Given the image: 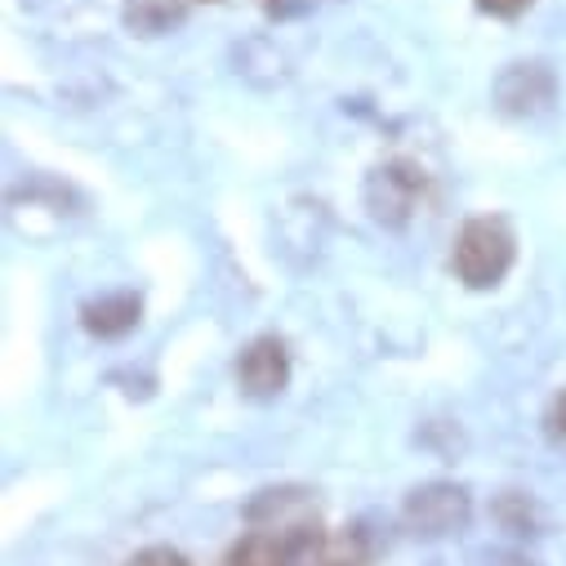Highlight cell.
I'll return each mask as SVG.
<instances>
[{"instance_id":"1","label":"cell","mask_w":566,"mask_h":566,"mask_svg":"<svg viewBox=\"0 0 566 566\" xmlns=\"http://www.w3.org/2000/svg\"><path fill=\"white\" fill-rule=\"evenodd\" d=\"M517 254V237L500 214H478L460 228L455 237V276L464 281L469 291H491L509 276Z\"/></svg>"},{"instance_id":"2","label":"cell","mask_w":566,"mask_h":566,"mask_svg":"<svg viewBox=\"0 0 566 566\" xmlns=\"http://www.w3.org/2000/svg\"><path fill=\"white\" fill-rule=\"evenodd\" d=\"M473 517V500L464 486L455 482H423L406 495L401 504V522L410 535L419 539H447V535H460Z\"/></svg>"},{"instance_id":"3","label":"cell","mask_w":566,"mask_h":566,"mask_svg":"<svg viewBox=\"0 0 566 566\" xmlns=\"http://www.w3.org/2000/svg\"><path fill=\"white\" fill-rule=\"evenodd\" d=\"M419 197H423V170L415 161H384L366 179V210L388 232L410 223V214L419 210Z\"/></svg>"},{"instance_id":"4","label":"cell","mask_w":566,"mask_h":566,"mask_svg":"<svg viewBox=\"0 0 566 566\" xmlns=\"http://www.w3.org/2000/svg\"><path fill=\"white\" fill-rule=\"evenodd\" d=\"M495 107L513 120H535L544 112H553L557 103V72L539 59L531 63H509L500 76H495V90H491Z\"/></svg>"},{"instance_id":"5","label":"cell","mask_w":566,"mask_h":566,"mask_svg":"<svg viewBox=\"0 0 566 566\" xmlns=\"http://www.w3.org/2000/svg\"><path fill=\"white\" fill-rule=\"evenodd\" d=\"M237 384L250 401H276L291 384V353L276 335H259L237 357Z\"/></svg>"},{"instance_id":"6","label":"cell","mask_w":566,"mask_h":566,"mask_svg":"<svg viewBox=\"0 0 566 566\" xmlns=\"http://www.w3.org/2000/svg\"><path fill=\"white\" fill-rule=\"evenodd\" d=\"M138 317H144V300L129 295V291H116V295H103L94 304L81 308V322L94 339H120L138 326Z\"/></svg>"},{"instance_id":"7","label":"cell","mask_w":566,"mask_h":566,"mask_svg":"<svg viewBox=\"0 0 566 566\" xmlns=\"http://www.w3.org/2000/svg\"><path fill=\"white\" fill-rule=\"evenodd\" d=\"M272 548H276V566H331V539L313 517L276 531Z\"/></svg>"},{"instance_id":"8","label":"cell","mask_w":566,"mask_h":566,"mask_svg":"<svg viewBox=\"0 0 566 566\" xmlns=\"http://www.w3.org/2000/svg\"><path fill=\"white\" fill-rule=\"evenodd\" d=\"M188 19V0H125V28L134 36H166Z\"/></svg>"},{"instance_id":"9","label":"cell","mask_w":566,"mask_h":566,"mask_svg":"<svg viewBox=\"0 0 566 566\" xmlns=\"http://www.w3.org/2000/svg\"><path fill=\"white\" fill-rule=\"evenodd\" d=\"M491 513L509 535H544V513L526 491H500Z\"/></svg>"},{"instance_id":"10","label":"cell","mask_w":566,"mask_h":566,"mask_svg":"<svg viewBox=\"0 0 566 566\" xmlns=\"http://www.w3.org/2000/svg\"><path fill=\"white\" fill-rule=\"evenodd\" d=\"M304 509H308V491L281 486V491H259V500L245 509V517L254 526H276L281 522V531H286V526H295V522H286V513H304Z\"/></svg>"},{"instance_id":"11","label":"cell","mask_w":566,"mask_h":566,"mask_svg":"<svg viewBox=\"0 0 566 566\" xmlns=\"http://www.w3.org/2000/svg\"><path fill=\"white\" fill-rule=\"evenodd\" d=\"M223 566H276V548H272L268 535H245L228 548Z\"/></svg>"},{"instance_id":"12","label":"cell","mask_w":566,"mask_h":566,"mask_svg":"<svg viewBox=\"0 0 566 566\" xmlns=\"http://www.w3.org/2000/svg\"><path fill=\"white\" fill-rule=\"evenodd\" d=\"M125 566H192L179 548H166V544H153V548H144V553H134Z\"/></svg>"},{"instance_id":"13","label":"cell","mask_w":566,"mask_h":566,"mask_svg":"<svg viewBox=\"0 0 566 566\" xmlns=\"http://www.w3.org/2000/svg\"><path fill=\"white\" fill-rule=\"evenodd\" d=\"M544 429H548V438H553L557 447H566V388L553 397V406H548V415H544Z\"/></svg>"},{"instance_id":"14","label":"cell","mask_w":566,"mask_h":566,"mask_svg":"<svg viewBox=\"0 0 566 566\" xmlns=\"http://www.w3.org/2000/svg\"><path fill=\"white\" fill-rule=\"evenodd\" d=\"M535 6V0H478V10L491 14V19H517Z\"/></svg>"}]
</instances>
